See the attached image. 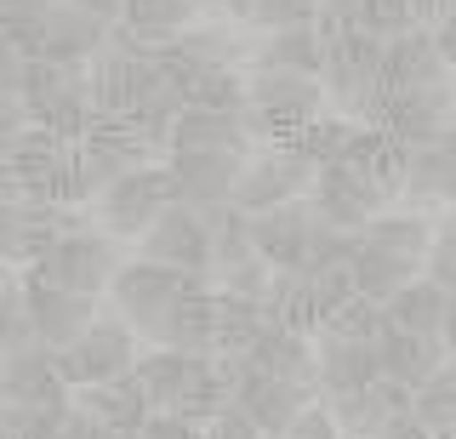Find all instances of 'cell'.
<instances>
[{"label":"cell","mask_w":456,"mask_h":439,"mask_svg":"<svg viewBox=\"0 0 456 439\" xmlns=\"http://www.w3.org/2000/svg\"><path fill=\"white\" fill-rule=\"evenodd\" d=\"M308 240H314L308 194L303 200H285V206H268V211L251 217V251L268 268H303L308 263Z\"/></svg>","instance_id":"9a60e30c"},{"label":"cell","mask_w":456,"mask_h":439,"mask_svg":"<svg viewBox=\"0 0 456 439\" xmlns=\"http://www.w3.org/2000/svg\"><path fill=\"white\" fill-rule=\"evenodd\" d=\"M246 360L256 365V371H268V377H291V382H303V388L320 394V371H314V337H308V331H291V325L268 320V331L246 348Z\"/></svg>","instance_id":"7402d4cb"},{"label":"cell","mask_w":456,"mask_h":439,"mask_svg":"<svg viewBox=\"0 0 456 439\" xmlns=\"http://www.w3.org/2000/svg\"><path fill=\"white\" fill-rule=\"evenodd\" d=\"M370 439H434V434H428L422 422H417V417L405 411V417H388V422H382V428L370 434Z\"/></svg>","instance_id":"bcb514c9"},{"label":"cell","mask_w":456,"mask_h":439,"mask_svg":"<svg viewBox=\"0 0 456 439\" xmlns=\"http://www.w3.org/2000/svg\"><path fill=\"white\" fill-rule=\"evenodd\" d=\"M314 6L320 0H251V29L274 35V29H314Z\"/></svg>","instance_id":"8d00e7d4"},{"label":"cell","mask_w":456,"mask_h":439,"mask_svg":"<svg viewBox=\"0 0 456 439\" xmlns=\"http://www.w3.org/2000/svg\"><path fill=\"white\" fill-rule=\"evenodd\" d=\"M23 297H28V320H35V337L46 343L52 354L69 348L86 325L97 320V303L103 297H75V291H57V286H40V280L23 274Z\"/></svg>","instance_id":"ac0fdd59"},{"label":"cell","mask_w":456,"mask_h":439,"mask_svg":"<svg viewBox=\"0 0 456 439\" xmlns=\"http://www.w3.org/2000/svg\"><path fill=\"white\" fill-rule=\"evenodd\" d=\"M194 109H223V115H246V69H200L183 86Z\"/></svg>","instance_id":"f546056e"},{"label":"cell","mask_w":456,"mask_h":439,"mask_svg":"<svg viewBox=\"0 0 456 439\" xmlns=\"http://www.w3.org/2000/svg\"><path fill=\"white\" fill-rule=\"evenodd\" d=\"M0 365H6V348H0Z\"/></svg>","instance_id":"f5cc1de1"},{"label":"cell","mask_w":456,"mask_h":439,"mask_svg":"<svg viewBox=\"0 0 456 439\" xmlns=\"http://www.w3.org/2000/svg\"><path fill=\"white\" fill-rule=\"evenodd\" d=\"M137 365V331L120 314H97L69 348H57V371L69 388H92V382L126 377Z\"/></svg>","instance_id":"52a82bcc"},{"label":"cell","mask_w":456,"mask_h":439,"mask_svg":"<svg viewBox=\"0 0 456 439\" xmlns=\"http://www.w3.org/2000/svg\"><path fill=\"white\" fill-rule=\"evenodd\" d=\"M325 331L354 337V343H377V337L388 331V314H382V303H370V297H348V303L325 320Z\"/></svg>","instance_id":"e575fe53"},{"label":"cell","mask_w":456,"mask_h":439,"mask_svg":"<svg viewBox=\"0 0 456 439\" xmlns=\"http://www.w3.org/2000/svg\"><path fill=\"white\" fill-rule=\"evenodd\" d=\"M422 280H434L439 291H456V229H434V246L422 257Z\"/></svg>","instance_id":"f35d334b"},{"label":"cell","mask_w":456,"mask_h":439,"mask_svg":"<svg viewBox=\"0 0 456 439\" xmlns=\"http://www.w3.org/2000/svg\"><path fill=\"white\" fill-rule=\"evenodd\" d=\"M228 405H234V400H228V382H223V371H217V360H211L206 371H200L189 388H183V400L171 405V417H183V422H194V428H206V422H217Z\"/></svg>","instance_id":"4dcf8cb0"},{"label":"cell","mask_w":456,"mask_h":439,"mask_svg":"<svg viewBox=\"0 0 456 439\" xmlns=\"http://www.w3.org/2000/svg\"><path fill=\"white\" fill-rule=\"evenodd\" d=\"M428 35H434V46H439V58H445V69L456 75V6H451L445 18H439L434 29H428Z\"/></svg>","instance_id":"f6af8a7d"},{"label":"cell","mask_w":456,"mask_h":439,"mask_svg":"<svg viewBox=\"0 0 456 439\" xmlns=\"http://www.w3.org/2000/svg\"><path fill=\"white\" fill-rule=\"evenodd\" d=\"M57 6V0H0V29H6V40L18 52H35L40 29H46V12Z\"/></svg>","instance_id":"d590c367"},{"label":"cell","mask_w":456,"mask_h":439,"mask_svg":"<svg viewBox=\"0 0 456 439\" xmlns=\"http://www.w3.org/2000/svg\"><path fill=\"white\" fill-rule=\"evenodd\" d=\"M69 6L92 12V18H103V23H120V0H69Z\"/></svg>","instance_id":"7dc6e473"},{"label":"cell","mask_w":456,"mask_h":439,"mask_svg":"<svg viewBox=\"0 0 456 439\" xmlns=\"http://www.w3.org/2000/svg\"><path fill=\"white\" fill-rule=\"evenodd\" d=\"M325 115V92L308 75H251L246 69V132L251 143H291L297 132Z\"/></svg>","instance_id":"7a4b0ae2"},{"label":"cell","mask_w":456,"mask_h":439,"mask_svg":"<svg viewBox=\"0 0 456 439\" xmlns=\"http://www.w3.org/2000/svg\"><path fill=\"white\" fill-rule=\"evenodd\" d=\"M211 331H217V280H211V268H200L183 280V291L171 297V308L154 325V348L211 354Z\"/></svg>","instance_id":"8fae6325"},{"label":"cell","mask_w":456,"mask_h":439,"mask_svg":"<svg viewBox=\"0 0 456 439\" xmlns=\"http://www.w3.org/2000/svg\"><path fill=\"white\" fill-rule=\"evenodd\" d=\"M211 365V354H177V348H149V354H137V365H132V377H137V388L149 394V405L154 411H171L183 400V388L200 377Z\"/></svg>","instance_id":"cb8c5ba5"},{"label":"cell","mask_w":456,"mask_h":439,"mask_svg":"<svg viewBox=\"0 0 456 439\" xmlns=\"http://www.w3.org/2000/svg\"><path fill=\"white\" fill-rule=\"evenodd\" d=\"M451 69L439 58L428 29H405L394 40H382V86L388 92H428V86H451Z\"/></svg>","instance_id":"e0dca14e"},{"label":"cell","mask_w":456,"mask_h":439,"mask_svg":"<svg viewBox=\"0 0 456 439\" xmlns=\"http://www.w3.org/2000/svg\"><path fill=\"white\" fill-rule=\"evenodd\" d=\"M451 354H445V337H422V331H382L377 337V371L388 377V382H405L411 394L422 388L428 377L445 365Z\"/></svg>","instance_id":"44dd1931"},{"label":"cell","mask_w":456,"mask_h":439,"mask_svg":"<svg viewBox=\"0 0 456 439\" xmlns=\"http://www.w3.org/2000/svg\"><path fill=\"white\" fill-rule=\"evenodd\" d=\"M348 137H354V120H342V115H314L303 132L291 137V149L297 154H308L314 166H331V160H342V149H348Z\"/></svg>","instance_id":"1f68e13d"},{"label":"cell","mask_w":456,"mask_h":439,"mask_svg":"<svg viewBox=\"0 0 456 439\" xmlns=\"http://www.w3.org/2000/svg\"><path fill=\"white\" fill-rule=\"evenodd\" d=\"M360 18H365V0H320V6H314V35H320V40L354 35Z\"/></svg>","instance_id":"ab89813d"},{"label":"cell","mask_w":456,"mask_h":439,"mask_svg":"<svg viewBox=\"0 0 456 439\" xmlns=\"http://www.w3.org/2000/svg\"><path fill=\"white\" fill-rule=\"evenodd\" d=\"M251 154H228V149H171L166 172H171V194L177 206H217L234 194L240 172Z\"/></svg>","instance_id":"7c38bea8"},{"label":"cell","mask_w":456,"mask_h":439,"mask_svg":"<svg viewBox=\"0 0 456 439\" xmlns=\"http://www.w3.org/2000/svg\"><path fill=\"white\" fill-rule=\"evenodd\" d=\"M171 149H228V154H251V132H246V120L240 115H223V109H183L177 126H171V137H166V154Z\"/></svg>","instance_id":"d4e9b609"},{"label":"cell","mask_w":456,"mask_h":439,"mask_svg":"<svg viewBox=\"0 0 456 439\" xmlns=\"http://www.w3.org/2000/svg\"><path fill=\"white\" fill-rule=\"evenodd\" d=\"M35 320H28V297H23V280L0 286V348L18 354V348H35Z\"/></svg>","instance_id":"836d02e7"},{"label":"cell","mask_w":456,"mask_h":439,"mask_svg":"<svg viewBox=\"0 0 456 439\" xmlns=\"http://www.w3.org/2000/svg\"><path fill=\"white\" fill-rule=\"evenodd\" d=\"M137 257H149L160 268H183V274L211 268V234H206V223H200V211L194 206H166L160 217L149 223V234L137 240Z\"/></svg>","instance_id":"4fadbf2b"},{"label":"cell","mask_w":456,"mask_h":439,"mask_svg":"<svg viewBox=\"0 0 456 439\" xmlns=\"http://www.w3.org/2000/svg\"><path fill=\"white\" fill-rule=\"evenodd\" d=\"M69 400H75L86 417L103 422L114 439H132L142 422H149V411H154V405H149V394L137 388V377H132V371H126V377H109V382H92V388H75Z\"/></svg>","instance_id":"ffe728a7"},{"label":"cell","mask_w":456,"mask_h":439,"mask_svg":"<svg viewBox=\"0 0 456 439\" xmlns=\"http://www.w3.org/2000/svg\"><path fill=\"white\" fill-rule=\"evenodd\" d=\"M325 411H331L342 439H370L388 422V405L377 400V388H354V394H325Z\"/></svg>","instance_id":"83f0119b"},{"label":"cell","mask_w":456,"mask_h":439,"mask_svg":"<svg viewBox=\"0 0 456 439\" xmlns=\"http://www.w3.org/2000/svg\"><path fill=\"white\" fill-rule=\"evenodd\" d=\"M0 263L18 268V200L0 194Z\"/></svg>","instance_id":"ee69618b"},{"label":"cell","mask_w":456,"mask_h":439,"mask_svg":"<svg viewBox=\"0 0 456 439\" xmlns=\"http://www.w3.org/2000/svg\"><path fill=\"white\" fill-rule=\"evenodd\" d=\"M434 439H456V428H445V434H434Z\"/></svg>","instance_id":"f907efd6"},{"label":"cell","mask_w":456,"mask_h":439,"mask_svg":"<svg viewBox=\"0 0 456 439\" xmlns=\"http://www.w3.org/2000/svg\"><path fill=\"white\" fill-rule=\"evenodd\" d=\"M69 382L57 371V354L46 343L35 348H18L6 354V365H0V405H35V411H63L69 405Z\"/></svg>","instance_id":"5bb4252c"},{"label":"cell","mask_w":456,"mask_h":439,"mask_svg":"<svg viewBox=\"0 0 456 439\" xmlns=\"http://www.w3.org/2000/svg\"><path fill=\"white\" fill-rule=\"evenodd\" d=\"M394 206V194L382 189V183H370L360 166L348 160H331L314 172V189H308V211L325 223V229H342V234H360L370 217H382V211Z\"/></svg>","instance_id":"5b68a950"},{"label":"cell","mask_w":456,"mask_h":439,"mask_svg":"<svg viewBox=\"0 0 456 439\" xmlns=\"http://www.w3.org/2000/svg\"><path fill=\"white\" fill-rule=\"evenodd\" d=\"M0 286H12V268L6 263H0Z\"/></svg>","instance_id":"681fc988"},{"label":"cell","mask_w":456,"mask_h":439,"mask_svg":"<svg viewBox=\"0 0 456 439\" xmlns=\"http://www.w3.org/2000/svg\"><path fill=\"white\" fill-rule=\"evenodd\" d=\"M314 172H320V166H314L308 154H297L291 143H263V149H251V160H246V172H240L228 200L246 211V217H256V211H268V206L303 200L314 189Z\"/></svg>","instance_id":"8992f818"},{"label":"cell","mask_w":456,"mask_h":439,"mask_svg":"<svg viewBox=\"0 0 456 439\" xmlns=\"http://www.w3.org/2000/svg\"><path fill=\"white\" fill-rule=\"evenodd\" d=\"M126 263V246L103 229H86L75 223L69 234H57V246L46 257H35L23 268L28 280H40V286H57V291H75V297H109V280L114 268Z\"/></svg>","instance_id":"6da1fadb"},{"label":"cell","mask_w":456,"mask_h":439,"mask_svg":"<svg viewBox=\"0 0 456 439\" xmlns=\"http://www.w3.org/2000/svg\"><path fill=\"white\" fill-rule=\"evenodd\" d=\"M445 223H451V229H456V211H451V217H445Z\"/></svg>","instance_id":"816d5d0a"},{"label":"cell","mask_w":456,"mask_h":439,"mask_svg":"<svg viewBox=\"0 0 456 439\" xmlns=\"http://www.w3.org/2000/svg\"><path fill=\"white\" fill-rule=\"evenodd\" d=\"M86 80H92V103L103 109V115H137V109L166 86V75H160L154 58H126V52H114V46H103L86 63Z\"/></svg>","instance_id":"30bf717a"},{"label":"cell","mask_w":456,"mask_h":439,"mask_svg":"<svg viewBox=\"0 0 456 439\" xmlns=\"http://www.w3.org/2000/svg\"><path fill=\"white\" fill-rule=\"evenodd\" d=\"M382 86V40L354 29L337 40H320V92L325 109L342 120H360V109L377 97Z\"/></svg>","instance_id":"3957f363"},{"label":"cell","mask_w":456,"mask_h":439,"mask_svg":"<svg viewBox=\"0 0 456 439\" xmlns=\"http://www.w3.org/2000/svg\"><path fill=\"white\" fill-rule=\"evenodd\" d=\"M263 331H268V308L263 303H246V297H223L217 291V331H211V354H217V360L246 354Z\"/></svg>","instance_id":"4316f807"},{"label":"cell","mask_w":456,"mask_h":439,"mask_svg":"<svg viewBox=\"0 0 456 439\" xmlns=\"http://www.w3.org/2000/svg\"><path fill=\"white\" fill-rule=\"evenodd\" d=\"M451 365H456V360H451Z\"/></svg>","instance_id":"db71d44e"},{"label":"cell","mask_w":456,"mask_h":439,"mask_svg":"<svg viewBox=\"0 0 456 439\" xmlns=\"http://www.w3.org/2000/svg\"><path fill=\"white\" fill-rule=\"evenodd\" d=\"M314 371H320V400L325 394H354L370 388L377 371V343H354L337 331H314Z\"/></svg>","instance_id":"d6986e66"},{"label":"cell","mask_w":456,"mask_h":439,"mask_svg":"<svg viewBox=\"0 0 456 439\" xmlns=\"http://www.w3.org/2000/svg\"><path fill=\"white\" fill-rule=\"evenodd\" d=\"M28 126H35V120H28V103L18 92H0V149H6L18 132H28Z\"/></svg>","instance_id":"7bdbcfd3"},{"label":"cell","mask_w":456,"mask_h":439,"mask_svg":"<svg viewBox=\"0 0 456 439\" xmlns=\"http://www.w3.org/2000/svg\"><path fill=\"white\" fill-rule=\"evenodd\" d=\"M109 29H114V23L92 18V12H80V6H69V0H57V6L46 12V29H40V40H35V58L86 69L97 52L109 46Z\"/></svg>","instance_id":"2e32d148"},{"label":"cell","mask_w":456,"mask_h":439,"mask_svg":"<svg viewBox=\"0 0 456 439\" xmlns=\"http://www.w3.org/2000/svg\"><path fill=\"white\" fill-rule=\"evenodd\" d=\"M183 280H189L183 268H160L149 257H126L120 268H114V280H109V308L132 325L142 343H154V325H160V314L171 308V297L183 291Z\"/></svg>","instance_id":"ba28073f"},{"label":"cell","mask_w":456,"mask_h":439,"mask_svg":"<svg viewBox=\"0 0 456 439\" xmlns=\"http://www.w3.org/2000/svg\"><path fill=\"white\" fill-rule=\"evenodd\" d=\"M132 439H206L194 428V422H183V417H171V411H149V422L132 434Z\"/></svg>","instance_id":"b9f144b4"},{"label":"cell","mask_w":456,"mask_h":439,"mask_svg":"<svg viewBox=\"0 0 456 439\" xmlns=\"http://www.w3.org/2000/svg\"><path fill=\"white\" fill-rule=\"evenodd\" d=\"M120 23L149 35H183L194 23V6L189 0H120Z\"/></svg>","instance_id":"d6a6232c"},{"label":"cell","mask_w":456,"mask_h":439,"mask_svg":"<svg viewBox=\"0 0 456 439\" xmlns=\"http://www.w3.org/2000/svg\"><path fill=\"white\" fill-rule=\"evenodd\" d=\"M166 206H177V194H171V172H166V160H160V166H137V172L114 177L109 189L92 200V211H97V229H103V234H114L120 246H137V240L149 234V223L160 217Z\"/></svg>","instance_id":"277c9868"},{"label":"cell","mask_w":456,"mask_h":439,"mask_svg":"<svg viewBox=\"0 0 456 439\" xmlns=\"http://www.w3.org/2000/svg\"><path fill=\"white\" fill-rule=\"evenodd\" d=\"M246 69L251 75H308L320 80V35L314 29H274L246 40Z\"/></svg>","instance_id":"603a6c76"},{"label":"cell","mask_w":456,"mask_h":439,"mask_svg":"<svg viewBox=\"0 0 456 439\" xmlns=\"http://www.w3.org/2000/svg\"><path fill=\"white\" fill-rule=\"evenodd\" d=\"M439 337H445V354L456 360V291H451V303H445V325H439Z\"/></svg>","instance_id":"c3c4849f"},{"label":"cell","mask_w":456,"mask_h":439,"mask_svg":"<svg viewBox=\"0 0 456 439\" xmlns=\"http://www.w3.org/2000/svg\"><path fill=\"white\" fill-rule=\"evenodd\" d=\"M411 417H417L428 434L456 428V365H451V360L439 365V371L428 377L417 394H411Z\"/></svg>","instance_id":"f1b7e54d"},{"label":"cell","mask_w":456,"mask_h":439,"mask_svg":"<svg viewBox=\"0 0 456 439\" xmlns=\"http://www.w3.org/2000/svg\"><path fill=\"white\" fill-rule=\"evenodd\" d=\"M217 291L223 297H246V303H268V280H274V268H268L263 257L251 263H234V268H217Z\"/></svg>","instance_id":"74e56055"},{"label":"cell","mask_w":456,"mask_h":439,"mask_svg":"<svg viewBox=\"0 0 456 439\" xmlns=\"http://www.w3.org/2000/svg\"><path fill=\"white\" fill-rule=\"evenodd\" d=\"M280 439H342V434H337V422H331V411H325V400H308L303 411H297V422H291Z\"/></svg>","instance_id":"60d3db41"},{"label":"cell","mask_w":456,"mask_h":439,"mask_svg":"<svg viewBox=\"0 0 456 439\" xmlns=\"http://www.w3.org/2000/svg\"><path fill=\"white\" fill-rule=\"evenodd\" d=\"M445 303L451 291H439L434 280H411V286H399L388 303H382V314H388L394 331H422V337H439V325H445Z\"/></svg>","instance_id":"484cf974"},{"label":"cell","mask_w":456,"mask_h":439,"mask_svg":"<svg viewBox=\"0 0 456 439\" xmlns=\"http://www.w3.org/2000/svg\"><path fill=\"white\" fill-rule=\"evenodd\" d=\"M399 211H417L428 223H445L456 211V137L434 149L405 154V177H399Z\"/></svg>","instance_id":"9c48e42d"}]
</instances>
